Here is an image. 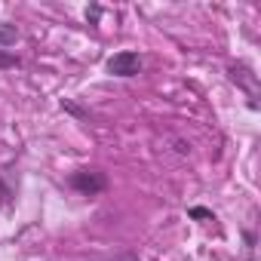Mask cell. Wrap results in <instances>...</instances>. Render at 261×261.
Instances as JSON below:
<instances>
[{"label": "cell", "instance_id": "7", "mask_svg": "<svg viewBox=\"0 0 261 261\" xmlns=\"http://www.w3.org/2000/svg\"><path fill=\"white\" fill-rule=\"evenodd\" d=\"M114 261H142V258H139L136 252H126V255H117Z\"/></svg>", "mask_w": 261, "mask_h": 261}, {"label": "cell", "instance_id": "5", "mask_svg": "<svg viewBox=\"0 0 261 261\" xmlns=\"http://www.w3.org/2000/svg\"><path fill=\"white\" fill-rule=\"evenodd\" d=\"M188 215L191 218H215L212 209H206V206H194V209H188Z\"/></svg>", "mask_w": 261, "mask_h": 261}, {"label": "cell", "instance_id": "6", "mask_svg": "<svg viewBox=\"0 0 261 261\" xmlns=\"http://www.w3.org/2000/svg\"><path fill=\"white\" fill-rule=\"evenodd\" d=\"M98 16H101V7H89V10H86V19H89L92 25L98 22Z\"/></svg>", "mask_w": 261, "mask_h": 261}, {"label": "cell", "instance_id": "4", "mask_svg": "<svg viewBox=\"0 0 261 261\" xmlns=\"http://www.w3.org/2000/svg\"><path fill=\"white\" fill-rule=\"evenodd\" d=\"M7 68H19V56H13L10 49H0V71Z\"/></svg>", "mask_w": 261, "mask_h": 261}, {"label": "cell", "instance_id": "3", "mask_svg": "<svg viewBox=\"0 0 261 261\" xmlns=\"http://www.w3.org/2000/svg\"><path fill=\"white\" fill-rule=\"evenodd\" d=\"M16 40H19V28L10 25V22H0V49H4V46H13Z\"/></svg>", "mask_w": 261, "mask_h": 261}, {"label": "cell", "instance_id": "2", "mask_svg": "<svg viewBox=\"0 0 261 261\" xmlns=\"http://www.w3.org/2000/svg\"><path fill=\"white\" fill-rule=\"evenodd\" d=\"M68 185L83 197H95V194H101L108 188V175L101 169H77V172H71Z\"/></svg>", "mask_w": 261, "mask_h": 261}, {"label": "cell", "instance_id": "1", "mask_svg": "<svg viewBox=\"0 0 261 261\" xmlns=\"http://www.w3.org/2000/svg\"><path fill=\"white\" fill-rule=\"evenodd\" d=\"M142 68H145V59L136 49H120L105 62V71L111 77H136V74H142Z\"/></svg>", "mask_w": 261, "mask_h": 261}]
</instances>
